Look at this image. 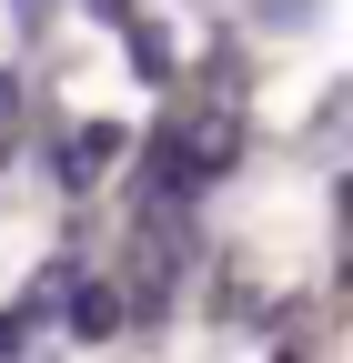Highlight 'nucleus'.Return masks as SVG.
I'll use <instances>...</instances> for the list:
<instances>
[{
  "label": "nucleus",
  "mask_w": 353,
  "mask_h": 363,
  "mask_svg": "<svg viewBox=\"0 0 353 363\" xmlns=\"http://www.w3.org/2000/svg\"><path fill=\"white\" fill-rule=\"evenodd\" d=\"M172 272H182V242H172V233H142V252H131V303L121 313H162L172 303Z\"/></svg>",
  "instance_id": "f257e3e1"
},
{
  "label": "nucleus",
  "mask_w": 353,
  "mask_h": 363,
  "mask_svg": "<svg viewBox=\"0 0 353 363\" xmlns=\"http://www.w3.org/2000/svg\"><path fill=\"white\" fill-rule=\"evenodd\" d=\"M71 323H81V333H111V323H121V293H71Z\"/></svg>",
  "instance_id": "f03ea898"
},
{
  "label": "nucleus",
  "mask_w": 353,
  "mask_h": 363,
  "mask_svg": "<svg viewBox=\"0 0 353 363\" xmlns=\"http://www.w3.org/2000/svg\"><path fill=\"white\" fill-rule=\"evenodd\" d=\"M101 162H111V131H81V142H71V182H91Z\"/></svg>",
  "instance_id": "7ed1b4c3"
}]
</instances>
